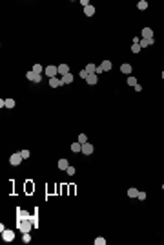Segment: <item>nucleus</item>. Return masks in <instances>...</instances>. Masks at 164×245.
<instances>
[{
  "instance_id": "nucleus-11",
  "label": "nucleus",
  "mask_w": 164,
  "mask_h": 245,
  "mask_svg": "<svg viewBox=\"0 0 164 245\" xmlns=\"http://www.w3.org/2000/svg\"><path fill=\"white\" fill-rule=\"evenodd\" d=\"M142 38H153V29L151 28H144L142 29Z\"/></svg>"
},
{
  "instance_id": "nucleus-16",
  "label": "nucleus",
  "mask_w": 164,
  "mask_h": 245,
  "mask_svg": "<svg viewBox=\"0 0 164 245\" xmlns=\"http://www.w3.org/2000/svg\"><path fill=\"white\" fill-rule=\"evenodd\" d=\"M62 82H64V84H71V82H73V75H71V73H66V75L62 77Z\"/></svg>"
},
{
  "instance_id": "nucleus-13",
  "label": "nucleus",
  "mask_w": 164,
  "mask_h": 245,
  "mask_svg": "<svg viewBox=\"0 0 164 245\" xmlns=\"http://www.w3.org/2000/svg\"><path fill=\"white\" fill-rule=\"evenodd\" d=\"M88 72V75H91V73H97V66L93 62H89V64H86V68H84Z\"/></svg>"
},
{
  "instance_id": "nucleus-23",
  "label": "nucleus",
  "mask_w": 164,
  "mask_h": 245,
  "mask_svg": "<svg viewBox=\"0 0 164 245\" xmlns=\"http://www.w3.org/2000/svg\"><path fill=\"white\" fill-rule=\"evenodd\" d=\"M137 84V79L133 77V75H130V77H128V86H135Z\"/></svg>"
},
{
  "instance_id": "nucleus-1",
  "label": "nucleus",
  "mask_w": 164,
  "mask_h": 245,
  "mask_svg": "<svg viewBox=\"0 0 164 245\" xmlns=\"http://www.w3.org/2000/svg\"><path fill=\"white\" fill-rule=\"evenodd\" d=\"M44 73H46L49 79L57 77V73H58V66H53V64H48V66L44 68Z\"/></svg>"
},
{
  "instance_id": "nucleus-8",
  "label": "nucleus",
  "mask_w": 164,
  "mask_h": 245,
  "mask_svg": "<svg viewBox=\"0 0 164 245\" xmlns=\"http://www.w3.org/2000/svg\"><path fill=\"white\" fill-rule=\"evenodd\" d=\"M62 79H57V77H53V79H49V86L51 88H58V86H62Z\"/></svg>"
},
{
  "instance_id": "nucleus-4",
  "label": "nucleus",
  "mask_w": 164,
  "mask_h": 245,
  "mask_svg": "<svg viewBox=\"0 0 164 245\" xmlns=\"http://www.w3.org/2000/svg\"><path fill=\"white\" fill-rule=\"evenodd\" d=\"M2 240H4L6 243L13 242V240H15V231H9V229H4V231H2Z\"/></svg>"
},
{
  "instance_id": "nucleus-24",
  "label": "nucleus",
  "mask_w": 164,
  "mask_h": 245,
  "mask_svg": "<svg viewBox=\"0 0 164 245\" xmlns=\"http://www.w3.org/2000/svg\"><path fill=\"white\" fill-rule=\"evenodd\" d=\"M95 245H106V240L102 236H98V238H95Z\"/></svg>"
},
{
  "instance_id": "nucleus-25",
  "label": "nucleus",
  "mask_w": 164,
  "mask_h": 245,
  "mask_svg": "<svg viewBox=\"0 0 164 245\" xmlns=\"http://www.w3.org/2000/svg\"><path fill=\"white\" fill-rule=\"evenodd\" d=\"M22 242H24V243H29V242H31V236H29V232H24Z\"/></svg>"
},
{
  "instance_id": "nucleus-5",
  "label": "nucleus",
  "mask_w": 164,
  "mask_h": 245,
  "mask_svg": "<svg viewBox=\"0 0 164 245\" xmlns=\"http://www.w3.org/2000/svg\"><path fill=\"white\" fill-rule=\"evenodd\" d=\"M111 66H113L111 61H104L100 66H97V75H98V73H102V72H109V70H111Z\"/></svg>"
},
{
  "instance_id": "nucleus-15",
  "label": "nucleus",
  "mask_w": 164,
  "mask_h": 245,
  "mask_svg": "<svg viewBox=\"0 0 164 245\" xmlns=\"http://www.w3.org/2000/svg\"><path fill=\"white\" fill-rule=\"evenodd\" d=\"M120 72L126 73V75H131V64H122V66H120Z\"/></svg>"
},
{
  "instance_id": "nucleus-12",
  "label": "nucleus",
  "mask_w": 164,
  "mask_h": 245,
  "mask_svg": "<svg viewBox=\"0 0 164 245\" xmlns=\"http://www.w3.org/2000/svg\"><path fill=\"white\" fill-rule=\"evenodd\" d=\"M84 15H86V17H93V15H95V7H93L91 4L86 6V7H84Z\"/></svg>"
},
{
  "instance_id": "nucleus-3",
  "label": "nucleus",
  "mask_w": 164,
  "mask_h": 245,
  "mask_svg": "<svg viewBox=\"0 0 164 245\" xmlns=\"http://www.w3.org/2000/svg\"><path fill=\"white\" fill-rule=\"evenodd\" d=\"M33 227H35V225H33L31 219H27V221H20V223H18V229H20L22 232H31V229H33Z\"/></svg>"
},
{
  "instance_id": "nucleus-33",
  "label": "nucleus",
  "mask_w": 164,
  "mask_h": 245,
  "mask_svg": "<svg viewBox=\"0 0 164 245\" xmlns=\"http://www.w3.org/2000/svg\"><path fill=\"white\" fill-rule=\"evenodd\" d=\"M162 190H164V183H162Z\"/></svg>"
},
{
  "instance_id": "nucleus-10",
  "label": "nucleus",
  "mask_w": 164,
  "mask_h": 245,
  "mask_svg": "<svg viewBox=\"0 0 164 245\" xmlns=\"http://www.w3.org/2000/svg\"><path fill=\"white\" fill-rule=\"evenodd\" d=\"M57 167H58V168H60V170H66V168L69 167V161H68V159H64V157H62V159H58V163H57Z\"/></svg>"
},
{
  "instance_id": "nucleus-9",
  "label": "nucleus",
  "mask_w": 164,
  "mask_h": 245,
  "mask_svg": "<svg viewBox=\"0 0 164 245\" xmlns=\"http://www.w3.org/2000/svg\"><path fill=\"white\" fill-rule=\"evenodd\" d=\"M86 82H88V84H91V86H93V84H97V82H98V75H97V73H91V75H88Z\"/></svg>"
},
{
  "instance_id": "nucleus-32",
  "label": "nucleus",
  "mask_w": 164,
  "mask_h": 245,
  "mask_svg": "<svg viewBox=\"0 0 164 245\" xmlns=\"http://www.w3.org/2000/svg\"><path fill=\"white\" fill-rule=\"evenodd\" d=\"M162 79H164V70H162Z\"/></svg>"
},
{
  "instance_id": "nucleus-22",
  "label": "nucleus",
  "mask_w": 164,
  "mask_h": 245,
  "mask_svg": "<svg viewBox=\"0 0 164 245\" xmlns=\"http://www.w3.org/2000/svg\"><path fill=\"white\" fill-rule=\"evenodd\" d=\"M137 7H139V9H141V11H144V9H146V7H148V2H146V0H141V2H139V4H137Z\"/></svg>"
},
{
  "instance_id": "nucleus-6",
  "label": "nucleus",
  "mask_w": 164,
  "mask_h": 245,
  "mask_svg": "<svg viewBox=\"0 0 164 245\" xmlns=\"http://www.w3.org/2000/svg\"><path fill=\"white\" fill-rule=\"evenodd\" d=\"M26 77L29 79V81H33V82H40L42 81V75L40 73H35V72H27Z\"/></svg>"
},
{
  "instance_id": "nucleus-29",
  "label": "nucleus",
  "mask_w": 164,
  "mask_h": 245,
  "mask_svg": "<svg viewBox=\"0 0 164 245\" xmlns=\"http://www.w3.org/2000/svg\"><path fill=\"white\" fill-rule=\"evenodd\" d=\"M20 154H22V157H24V159H27L29 156H31V154H29V150H22Z\"/></svg>"
},
{
  "instance_id": "nucleus-28",
  "label": "nucleus",
  "mask_w": 164,
  "mask_h": 245,
  "mask_svg": "<svg viewBox=\"0 0 164 245\" xmlns=\"http://www.w3.org/2000/svg\"><path fill=\"white\" fill-rule=\"evenodd\" d=\"M137 199H141V201H144V199H146V192H141V190H139V196H137Z\"/></svg>"
},
{
  "instance_id": "nucleus-2",
  "label": "nucleus",
  "mask_w": 164,
  "mask_h": 245,
  "mask_svg": "<svg viewBox=\"0 0 164 245\" xmlns=\"http://www.w3.org/2000/svg\"><path fill=\"white\" fill-rule=\"evenodd\" d=\"M22 154L20 152H15V154H11V156H9V163L13 165V167H18V165L22 163Z\"/></svg>"
},
{
  "instance_id": "nucleus-14",
  "label": "nucleus",
  "mask_w": 164,
  "mask_h": 245,
  "mask_svg": "<svg viewBox=\"0 0 164 245\" xmlns=\"http://www.w3.org/2000/svg\"><path fill=\"white\" fill-rule=\"evenodd\" d=\"M58 73L64 77L66 73H69V66H68V64H58Z\"/></svg>"
},
{
  "instance_id": "nucleus-31",
  "label": "nucleus",
  "mask_w": 164,
  "mask_h": 245,
  "mask_svg": "<svg viewBox=\"0 0 164 245\" xmlns=\"http://www.w3.org/2000/svg\"><path fill=\"white\" fill-rule=\"evenodd\" d=\"M133 88H135V92H142V86H141V84H139V82H137V84H135V86H133Z\"/></svg>"
},
{
  "instance_id": "nucleus-20",
  "label": "nucleus",
  "mask_w": 164,
  "mask_h": 245,
  "mask_svg": "<svg viewBox=\"0 0 164 245\" xmlns=\"http://www.w3.org/2000/svg\"><path fill=\"white\" fill-rule=\"evenodd\" d=\"M128 196H130V198H137L139 196V190H137V188H128Z\"/></svg>"
},
{
  "instance_id": "nucleus-21",
  "label": "nucleus",
  "mask_w": 164,
  "mask_h": 245,
  "mask_svg": "<svg viewBox=\"0 0 164 245\" xmlns=\"http://www.w3.org/2000/svg\"><path fill=\"white\" fill-rule=\"evenodd\" d=\"M77 141H78V143H80V144H84V143H88V136H86V134H80V136H78V137H77Z\"/></svg>"
},
{
  "instance_id": "nucleus-19",
  "label": "nucleus",
  "mask_w": 164,
  "mask_h": 245,
  "mask_svg": "<svg viewBox=\"0 0 164 245\" xmlns=\"http://www.w3.org/2000/svg\"><path fill=\"white\" fill-rule=\"evenodd\" d=\"M31 72H35V73H40V75H42V72H44L42 64H33V70H31Z\"/></svg>"
},
{
  "instance_id": "nucleus-27",
  "label": "nucleus",
  "mask_w": 164,
  "mask_h": 245,
  "mask_svg": "<svg viewBox=\"0 0 164 245\" xmlns=\"http://www.w3.org/2000/svg\"><path fill=\"white\" fill-rule=\"evenodd\" d=\"M141 49H142V48H141V44H133V46H131V51H133V53H139Z\"/></svg>"
},
{
  "instance_id": "nucleus-26",
  "label": "nucleus",
  "mask_w": 164,
  "mask_h": 245,
  "mask_svg": "<svg viewBox=\"0 0 164 245\" xmlns=\"http://www.w3.org/2000/svg\"><path fill=\"white\" fill-rule=\"evenodd\" d=\"M66 172H68V176H75V172H77V170H75V167H68V168H66Z\"/></svg>"
},
{
  "instance_id": "nucleus-18",
  "label": "nucleus",
  "mask_w": 164,
  "mask_h": 245,
  "mask_svg": "<svg viewBox=\"0 0 164 245\" xmlns=\"http://www.w3.org/2000/svg\"><path fill=\"white\" fill-rule=\"evenodd\" d=\"M71 150H73L75 154H77V152H82V144L78 143V141H77V143H73V144H71Z\"/></svg>"
},
{
  "instance_id": "nucleus-17",
  "label": "nucleus",
  "mask_w": 164,
  "mask_h": 245,
  "mask_svg": "<svg viewBox=\"0 0 164 245\" xmlns=\"http://www.w3.org/2000/svg\"><path fill=\"white\" fill-rule=\"evenodd\" d=\"M4 108H15V99H6V101H4Z\"/></svg>"
},
{
  "instance_id": "nucleus-7",
  "label": "nucleus",
  "mask_w": 164,
  "mask_h": 245,
  "mask_svg": "<svg viewBox=\"0 0 164 245\" xmlns=\"http://www.w3.org/2000/svg\"><path fill=\"white\" fill-rule=\"evenodd\" d=\"M82 154L91 156V154H93V144H91V143H84V144H82Z\"/></svg>"
},
{
  "instance_id": "nucleus-30",
  "label": "nucleus",
  "mask_w": 164,
  "mask_h": 245,
  "mask_svg": "<svg viewBox=\"0 0 164 245\" xmlns=\"http://www.w3.org/2000/svg\"><path fill=\"white\" fill-rule=\"evenodd\" d=\"M78 75H80V77H82V79H88V72H86V70H82V72H80V73H78Z\"/></svg>"
}]
</instances>
